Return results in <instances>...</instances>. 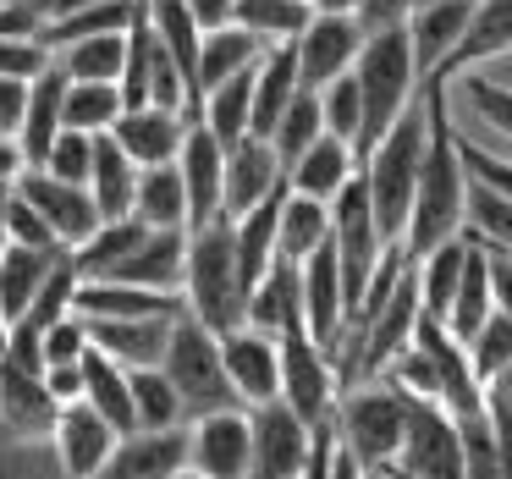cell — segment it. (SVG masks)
Wrapping results in <instances>:
<instances>
[{"label":"cell","instance_id":"7","mask_svg":"<svg viewBox=\"0 0 512 479\" xmlns=\"http://www.w3.org/2000/svg\"><path fill=\"white\" fill-rule=\"evenodd\" d=\"M331 248H336V265H342V292H347V320H353L358 298H364L369 276H375L380 254H386V237L375 226V210H369V188H364V171L342 182V193L331 199Z\"/></svg>","mask_w":512,"mask_h":479},{"label":"cell","instance_id":"63","mask_svg":"<svg viewBox=\"0 0 512 479\" xmlns=\"http://www.w3.org/2000/svg\"><path fill=\"white\" fill-rule=\"evenodd\" d=\"M6 331H12V320H6V314H0V358H6Z\"/></svg>","mask_w":512,"mask_h":479},{"label":"cell","instance_id":"23","mask_svg":"<svg viewBox=\"0 0 512 479\" xmlns=\"http://www.w3.org/2000/svg\"><path fill=\"white\" fill-rule=\"evenodd\" d=\"M171 320L177 314H138V320H105V314H83L89 325V347H100L105 358H116L122 369H144L166 358Z\"/></svg>","mask_w":512,"mask_h":479},{"label":"cell","instance_id":"17","mask_svg":"<svg viewBox=\"0 0 512 479\" xmlns=\"http://www.w3.org/2000/svg\"><path fill=\"white\" fill-rule=\"evenodd\" d=\"M287 182V166L276 160L270 138L259 133H243L237 144H226V166H221V215L237 221L243 210H254L270 188Z\"/></svg>","mask_w":512,"mask_h":479},{"label":"cell","instance_id":"27","mask_svg":"<svg viewBox=\"0 0 512 479\" xmlns=\"http://www.w3.org/2000/svg\"><path fill=\"white\" fill-rule=\"evenodd\" d=\"M61 105H67V72L50 61L45 72L28 78V111H23V127H17V144H23L28 166H45L56 133L67 127V122H61Z\"/></svg>","mask_w":512,"mask_h":479},{"label":"cell","instance_id":"31","mask_svg":"<svg viewBox=\"0 0 512 479\" xmlns=\"http://www.w3.org/2000/svg\"><path fill=\"white\" fill-rule=\"evenodd\" d=\"M490 309H496V292H490V254H485V243L468 237L463 276H457L452 303H446V331H452L457 342H468V336L490 320Z\"/></svg>","mask_w":512,"mask_h":479},{"label":"cell","instance_id":"45","mask_svg":"<svg viewBox=\"0 0 512 479\" xmlns=\"http://www.w3.org/2000/svg\"><path fill=\"white\" fill-rule=\"evenodd\" d=\"M452 83H463V100L474 105V116L485 127H496L501 138L512 144V83H496V78H485V72H457Z\"/></svg>","mask_w":512,"mask_h":479},{"label":"cell","instance_id":"51","mask_svg":"<svg viewBox=\"0 0 512 479\" xmlns=\"http://www.w3.org/2000/svg\"><path fill=\"white\" fill-rule=\"evenodd\" d=\"M50 50L39 39H6L0 34V78H34V72L50 67Z\"/></svg>","mask_w":512,"mask_h":479},{"label":"cell","instance_id":"43","mask_svg":"<svg viewBox=\"0 0 512 479\" xmlns=\"http://www.w3.org/2000/svg\"><path fill=\"white\" fill-rule=\"evenodd\" d=\"M116 116H122V89L116 83L67 78V105H61V122L67 127H78V133H111Z\"/></svg>","mask_w":512,"mask_h":479},{"label":"cell","instance_id":"62","mask_svg":"<svg viewBox=\"0 0 512 479\" xmlns=\"http://www.w3.org/2000/svg\"><path fill=\"white\" fill-rule=\"evenodd\" d=\"M309 6H314V12H353L358 0H309Z\"/></svg>","mask_w":512,"mask_h":479},{"label":"cell","instance_id":"34","mask_svg":"<svg viewBox=\"0 0 512 479\" xmlns=\"http://www.w3.org/2000/svg\"><path fill=\"white\" fill-rule=\"evenodd\" d=\"M259 56H265V39H259L254 28H243V23L204 28V45H199V100H204V89H215V83H226L232 72L254 67Z\"/></svg>","mask_w":512,"mask_h":479},{"label":"cell","instance_id":"9","mask_svg":"<svg viewBox=\"0 0 512 479\" xmlns=\"http://www.w3.org/2000/svg\"><path fill=\"white\" fill-rule=\"evenodd\" d=\"M336 397H342L336 358L309 331H287L281 336V402L309 424H325L336 419Z\"/></svg>","mask_w":512,"mask_h":479},{"label":"cell","instance_id":"48","mask_svg":"<svg viewBox=\"0 0 512 479\" xmlns=\"http://www.w3.org/2000/svg\"><path fill=\"white\" fill-rule=\"evenodd\" d=\"M89 166H94V133H78V127H61L56 144L45 155V171L61 182H83L89 188Z\"/></svg>","mask_w":512,"mask_h":479},{"label":"cell","instance_id":"11","mask_svg":"<svg viewBox=\"0 0 512 479\" xmlns=\"http://www.w3.org/2000/svg\"><path fill=\"white\" fill-rule=\"evenodd\" d=\"M248 435H254V474L259 479H298L309 463V419L292 413L281 397L248 408Z\"/></svg>","mask_w":512,"mask_h":479},{"label":"cell","instance_id":"29","mask_svg":"<svg viewBox=\"0 0 512 479\" xmlns=\"http://www.w3.org/2000/svg\"><path fill=\"white\" fill-rule=\"evenodd\" d=\"M353 171H358L353 144H347V138H336V133H320V138H314V144L287 166V182H292V193H309V199H325V204H331Z\"/></svg>","mask_w":512,"mask_h":479},{"label":"cell","instance_id":"46","mask_svg":"<svg viewBox=\"0 0 512 479\" xmlns=\"http://www.w3.org/2000/svg\"><path fill=\"white\" fill-rule=\"evenodd\" d=\"M468 364H474V375H479V386H485L490 375H496L501 364H512V314H501V309H490V320L479 325L474 336H468Z\"/></svg>","mask_w":512,"mask_h":479},{"label":"cell","instance_id":"20","mask_svg":"<svg viewBox=\"0 0 512 479\" xmlns=\"http://www.w3.org/2000/svg\"><path fill=\"white\" fill-rule=\"evenodd\" d=\"M105 474L111 479H177V474H188V424L116 435V452L105 463Z\"/></svg>","mask_w":512,"mask_h":479},{"label":"cell","instance_id":"16","mask_svg":"<svg viewBox=\"0 0 512 479\" xmlns=\"http://www.w3.org/2000/svg\"><path fill=\"white\" fill-rule=\"evenodd\" d=\"M303 331L336 358L342 347V331H347V292H342V265H336V248L325 237L309 259H303Z\"/></svg>","mask_w":512,"mask_h":479},{"label":"cell","instance_id":"28","mask_svg":"<svg viewBox=\"0 0 512 479\" xmlns=\"http://www.w3.org/2000/svg\"><path fill=\"white\" fill-rule=\"evenodd\" d=\"M298 89H303V83H298V50H292V39L265 45V56L254 61V116H248V133L270 138L276 116L287 111V100Z\"/></svg>","mask_w":512,"mask_h":479},{"label":"cell","instance_id":"38","mask_svg":"<svg viewBox=\"0 0 512 479\" xmlns=\"http://www.w3.org/2000/svg\"><path fill=\"white\" fill-rule=\"evenodd\" d=\"M248 116H254V67L232 72L226 83L204 89V105H199V122L210 127L221 144H237L248 133Z\"/></svg>","mask_w":512,"mask_h":479},{"label":"cell","instance_id":"22","mask_svg":"<svg viewBox=\"0 0 512 479\" xmlns=\"http://www.w3.org/2000/svg\"><path fill=\"white\" fill-rule=\"evenodd\" d=\"M182 265H188V226H149L105 276L160 287V292H182Z\"/></svg>","mask_w":512,"mask_h":479},{"label":"cell","instance_id":"40","mask_svg":"<svg viewBox=\"0 0 512 479\" xmlns=\"http://www.w3.org/2000/svg\"><path fill=\"white\" fill-rule=\"evenodd\" d=\"M320 133H325L320 89H298V94L287 100V111L276 116V127H270V149H276L281 166H292V160H298V155H303V149H309Z\"/></svg>","mask_w":512,"mask_h":479},{"label":"cell","instance_id":"14","mask_svg":"<svg viewBox=\"0 0 512 479\" xmlns=\"http://www.w3.org/2000/svg\"><path fill=\"white\" fill-rule=\"evenodd\" d=\"M17 193H23L28 204H34L39 215L50 221V232L61 237L67 248H78L83 237L100 226V210H94V193L83 188V182H61V177H50L45 166H23L17 171V182H12Z\"/></svg>","mask_w":512,"mask_h":479},{"label":"cell","instance_id":"49","mask_svg":"<svg viewBox=\"0 0 512 479\" xmlns=\"http://www.w3.org/2000/svg\"><path fill=\"white\" fill-rule=\"evenodd\" d=\"M6 237H12V243H34V248H67L56 232H50V221L17 188H12V199H6Z\"/></svg>","mask_w":512,"mask_h":479},{"label":"cell","instance_id":"54","mask_svg":"<svg viewBox=\"0 0 512 479\" xmlns=\"http://www.w3.org/2000/svg\"><path fill=\"white\" fill-rule=\"evenodd\" d=\"M28 111V78H0V138H17Z\"/></svg>","mask_w":512,"mask_h":479},{"label":"cell","instance_id":"25","mask_svg":"<svg viewBox=\"0 0 512 479\" xmlns=\"http://www.w3.org/2000/svg\"><path fill=\"white\" fill-rule=\"evenodd\" d=\"M248 325H259V331H270V336L303 331V270H298V259H287V254L270 259V270L254 281V292H248Z\"/></svg>","mask_w":512,"mask_h":479},{"label":"cell","instance_id":"30","mask_svg":"<svg viewBox=\"0 0 512 479\" xmlns=\"http://www.w3.org/2000/svg\"><path fill=\"white\" fill-rule=\"evenodd\" d=\"M89 193L100 221L133 215V193H138V160L116 144L111 133H94V166H89Z\"/></svg>","mask_w":512,"mask_h":479},{"label":"cell","instance_id":"26","mask_svg":"<svg viewBox=\"0 0 512 479\" xmlns=\"http://www.w3.org/2000/svg\"><path fill=\"white\" fill-rule=\"evenodd\" d=\"M78 314H105V320H138V314H182V292H160V287H138V281H111V276H83Z\"/></svg>","mask_w":512,"mask_h":479},{"label":"cell","instance_id":"1","mask_svg":"<svg viewBox=\"0 0 512 479\" xmlns=\"http://www.w3.org/2000/svg\"><path fill=\"white\" fill-rule=\"evenodd\" d=\"M424 116H430V133H424V160H419V188H413V210H408V232H402V254L419 259L424 248L446 243V237L463 232V199H468V171L457 155V127H452V83L424 78Z\"/></svg>","mask_w":512,"mask_h":479},{"label":"cell","instance_id":"39","mask_svg":"<svg viewBox=\"0 0 512 479\" xmlns=\"http://www.w3.org/2000/svg\"><path fill=\"white\" fill-rule=\"evenodd\" d=\"M138 12V0H89L83 12L72 17H56V23L39 28V45L56 56L61 45H72V39H89V34H111V28H127Z\"/></svg>","mask_w":512,"mask_h":479},{"label":"cell","instance_id":"55","mask_svg":"<svg viewBox=\"0 0 512 479\" xmlns=\"http://www.w3.org/2000/svg\"><path fill=\"white\" fill-rule=\"evenodd\" d=\"M45 386L56 402H78L83 397V358H72V364H45Z\"/></svg>","mask_w":512,"mask_h":479},{"label":"cell","instance_id":"61","mask_svg":"<svg viewBox=\"0 0 512 479\" xmlns=\"http://www.w3.org/2000/svg\"><path fill=\"white\" fill-rule=\"evenodd\" d=\"M6 199H12V182H0V248L12 243V237H6Z\"/></svg>","mask_w":512,"mask_h":479},{"label":"cell","instance_id":"21","mask_svg":"<svg viewBox=\"0 0 512 479\" xmlns=\"http://www.w3.org/2000/svg\"><path fill=\"white\" fill-rule=\"evenodd\" d=\"M479 0H419L408 12V45H413V67H419V83L430 72H441V61L463 45L468 23H474Z\"/></svg>","mask_w":512,"mask_h":479},{"label":"cell","instance_id":"5","mask_svg":"<svg viewBox=\"0 0 512 479\" xmlns=\"http://www.w3.org/2000/svg\"><path fill=\"white\" fill-rule=\"evenodd\" d=\"M160 369H166V380L177 386L188 419L215 413V408H243V397L232 391V375H226V364H221V336H215L210 325H199L188 309L171 320V342H166Z\"/></svg>","mask_w":512,"mask_h":479},{"label":"cell","instance_id":"12","mask_svg":"<svg viewBox=\"0 0 512 479\" xmlns=\"http://www.w3.org/2000/svg\"><path fill=\"white\" fill-rule=\"evenodd\" d=\"M56 413H61V402L50 397L45 369H23V364L0 358V441H17V446L50 441Z\"/></svg>","mask_w":512,"mask_h":479},{"label":"cell","instance_id":"41","mask_svg":"<svg viewBox=\"0 0 512 479\" xmlns=\"http://www.w3.org/2000/svg\"><path fill=\"white\" fill-rule=\"evenodd\" d=\"M127 386H133V413H138V430H166V424H188V413H182L177 386L166 380V369H160V364L127 369Z\"/></svg>","mask_w":512,"mask_h":479},{"label":"cell","instance_id":"33","mask_svg":"<svg viewBox=\"0 0 512 479\" xmlns=\"http://www.w3.org/2000/svg\"><path fill=\"white\" fill-rule=\"evenodd\" d=\"M83 402L100 408L111 419L116 435L138 430V413H133V386H127V369L116 358H105L100 347H83Z\"/></svg>","mask_w":512,"mask_h":479},{"label":"cell","instance_id":"59","mask_svg":"<svg viewBox=\"0 0 512 479\" xmlns=\"http://www.w3.org/2000/svg\"><path fill=\"white\" fill-rule=\"evenodd\" d=\"M485 402H496V408H512V364H501L496 375L485 380Z\"/></svg>","mask_w":512,"mask_h":479},{"label":"cell","instance_id":"53","mask_svg":"<svg viewBox=\"0 0 512 479\" xmlns=\"http://www.w3.org/2000/svg\"><path fill=\"white\" fill-rule=\"evenodd\" d=\"M45 17H39L34 0H0V34L6 39H39Z\"/></svg>","mask_w":512,"mask_h":479},{"label":"cell","instance_id":"18","mask_svg":"<svg viewBox=\"0 0 512 479\" xmlns=\"http://www.w3.org/2000/svg\"><path fill=\"white\" fill-rule=\"evenodd\" d=\"M50 446H56L61 474H72V479L105 474V463H111V452H116V430H111V419H105L100 408H89V402L78 397V402H61Z\"/></svg>","mask_w":512,"mask_h":479},{"label":"cell","instance_id":"60","mask_svg":"<svg viewBox=\"0 0 512 479\" xmlns=\"http://www.w3.org/2000/svg\"><path fill=\"white\" fill-rule=\"evenodd\" d=\"M23 144L17 138H0V182H17V171H23Z\"/></svg>","mask_w":512,"mask_h":479},{"label":"cell","instance_id":"4","mask_svg":"<svg viewBox=\"0 0 512 479\" xmlns=\"http://www.w3.org/2000/svg\"><path fill=\"white\" fill-rule=\"evenodd\" d=\"M424 133H430V116H424V89L397 122L386 127L375 149L358 160L369 188V210H375V226L386 243H402L408 232V210H413V188H419V160H424Z\"/></svg>","mask_w":512,"mask_h":479},{"label":"cell","instance_id":"3","mask_svg":"<svg viewBox=\"0 0 512 479\" xmlns=\"http://www.w3.org/2000/svg\"><path fill=\"white\" fill-rule=\"evenodd\" d=\"M353 78H358V100H364V127H358V138H353V160H364L369 149L386 138V127L419 100V67H413L408 23L364 34Z\"/></svg>","mask_w":512,"mask_h":479},{"label":"cell","instance_id":"58","mask_svg":"<svg viewBox=\"0 0 512 479\" xmlns=\"http://www.w3.org/2000/svg\"><path fill=\"white\" fill-rule=\"evenodd\" d=\"M188 12H193L199 28H221V23L237 17V0H188Z\"/></svg>","mask_w":512,"mask_h":479},{"label":"cell","instance_id":"37","mask_svg":"<svg viewBox=\"0 0 512 479\" xmlns=\"http://www.w3.org/2000/svg\"><path fill=\"white\" fill-rule=\"evenodd\" d=\"M127 61V28H111V34H89L72 39V45L56 50V67L78 83H116Z\"/></svg>","mask_w":512,"mask_h":479},{"label":"cell","instance_id":"13","mask_svg":"<svg viewBox=\"0 0 512 479\" xmlns=\"http://www.w3.org/2000/svg\"><path fill=\"white\" fill-rule=\"evenodd\" d=\"M358 45H364V28H358L353 12H314L303 23V34L292 39V50H298V83L303 89H325V83L342 78L358 61Z\"/></svg>","mask_w":512,"mask_h":479},{"label":"cell","instance_id":"8","mask_svg":"<svg viewBox=\"0 0 512 479\" xmlns=\"http://www.w3.org/2000/svg\"><path fill=\"white\" fill-rule=\"evenodd\" d=\"M397 474L413 479H463V435L457 419L430 397H408L402 419V446H397Z\"/></svg>","mask_w":512,"mask_h":479},{"label":"cell","instance_id":"50","mask_svg":"<svg viewBox=\"0 0 512 479\" xmlns=\"http://www.w3.org/2000/svg\"><path fill=\"white\" fill-rule=\"evenodd\" d=\"M39 347H45V364H72V358H83V347H89V325H83V314H61V320L45 325V336H39Z\"/></svg>","mask_w":512,"mask_h":479},{"label":"cell","instance_id":"6","mask_svg":"<svg viewBox=\"0 0 512 479\" xmlns=\"http://www.w3.org/2000/svg\"><path fill=\"white\" fill-rule=\"evenodd\" d=\"M408 397L397 386H353L336 397V441L358 457L364 474H397V446Z\"/></svg>","mask_w":512,"mask_h":479},{"label":"cell","instance_id":"35","mask_svg":"<svg viewBox=\"0 0 512 479\" xmlns=\"http://www.w3.org/2000/svg\"><path fill=\"white\" fill-rule=\"evenodd\" d=\"M133 215H138L144 226H188V188H182L177 160H160V166H138Z\"/></svg>","mask_w":512,"mask_h":479},{"label":"cell","instance_id":"47","mask_svg":"<svg viewBox=\"0 0 512 479\" xmlns=\"http://www.w3.org/2000/svg\"><path fill=\"white\" fill-rule=\"evenodd\" d=\"M320 111H325V133H336V138H347V144H353L358 127H364V100H358V78H353V67H347L342 78H331V83L320 89Z\"/></svg>","mask_w":512,"mask_h":479},{"label":"cell","instance_id":"24","mask_svg":"<svg viewBox=\"0 0 512 479\" xmlns=\"http://www.w3.org/2000/svg\"><path fill=\"white\" fill-rule=\"evenodd\" d=\"M182 133H188V116H182V111H166V105H122V116L111 122V138L138 160V166L177 160Z\"/></svg>","mask_w":512,"mask_h":479},{"label":"cell","instance_id":"2","mask_svg":"<svg viewBox=\"0 0 512 479\" xmlns=\"http://www.w3.org/2000/svg\"><path fill=\"white\" fill-rule=\"evenodd\" d=\"M182 303L199 325H210L215 336L248 325V281L237 270V243L232 221H210L188 232V265H182Z\"/></svg>","mask_w":512,"mask_h":479},{"label":"cell","instance_id":"10","mask_svg":"<svg viewBox=\"0 0 512 479\" xmlns=\"http://www.w3.org/2000/svg\"><path fill=\"white\" fill-rule=\"evenodd\" d=\"M188 474H204V479L254 474V435H248L243 408H215L188 419Z\"/></svg>","mask_w":512,"mask_h":479},{"label":"cell","instance_id":"57","mask_svg":"<svg viewBox=\"0 0 512 479\" xmlns=\"http://www.w3.org/2000/svg\"><path fill=\"white\" fill-rule=\"evenodd\" d=\"M490 254V292H496V309L512 314V254H496V248H485Z\"/></svg>","mask_w":512,"mask_h":479},{"label":"cell","instance_id":"56","mask_svg":"<svg viewBox=\"0 0 512 479\" xmlns=\"http://www.w3.org/2000/svg\"><path fill=\"white\" fill-rule=\"evenodd\" d=\"M485 408H490V435H496L501 479H512V408H496V402H485Z\"/></svg>","mask_w":512,"mask_h":479},{"label":"cell","instance_id":"15","mask_svg":"<svg viewBox=\"0 0 512 479\" xmlns=\"http://www.w3.org/2000/svg\"><path fill=\"white\" fill-rule=\"evenodd\" d=\"M221 364L232 375V391L243 397V408L281 397V336L259 331V325H237L221 336Z\"/></svg>","mask_w":512,"mask_h":479},{"label":"cell","instance_id":"19","mask_svg":"<svg viewBox=\"0 0 512 479\" xmlns=\"http://www.w3.org/2000/svg\"><path fill=\"white\" fill-rule=\"evenodd\" d=\"M221 166H226V144L193 116L177 149V171H182V188H188V232L221 221Z\"/></svg>","mask_w":512,"mask_h":479},{"label":"cell","instance_id":"32","mask_svg":"<svg viewBox=\"0 0 512 479\" xmlns=\"http://www.w3.org/2000/svg\"><path fill=\"white\" fill-rule=\"evenodd\" d=\"M61 254H67V248H34V243H6L0 248V314H6V320L28 314L39 281L50 276V265H56Z\"/></svg>","mask_w":512,"mask_h":479},{"label":"cell","instance_id":"42","mask_svg":"<svg viewBox=\"0 0 512 479\" xmlns=\"http://www.w3.org/2000/svg\"><path fill=\"white\" fill-rule=\"evenodd\" d=\"M463 232L474 243L496 248V254H512V199L496 188H479L468 182V199H463Z\"/></svg>","mask_w":512,"mask_h":479},{"label":"cell","instance_id":"36","mask_svg":"<svg viewBox=\"0 0 512 479\" xmlns=\"http://www.w3.org/2000/svg\"><path fill=\"white\" fill-rule=\"evenodd\" d=\"M325 237H331V204L287 188V199H281V221H276V254H287V259L303 265Z\"/></svg>","mask_w":512,"mask_h":479},{"label":"cell","instance_id":"44","mask_svg":"<svg viewBox=\"0 0 512 479\" xmlns=\"http://www.w3.org/2000/svg\"><path fill=\"white\" fill-rule=\"evenodd\" d=\"M309 17H314L309 0H237V17H232V23L254 28L265 45H281V39H298Z\"/></svg>","mask_w":512,"mask_h":479},{"label":"cell","instance_id":"52","mask_svg":"<svg viewBox=\"0 0 512 479\" xmlns=\"http://www.w3.org/2000/svg\"><path fill=\"white\" fill-rule=\"evenodd\" d=\"M413 6H419V0H358L353 17H358V28H364V34H380V28L408 23Z\"/></svg>","mask_w":512,"mask_h":479}]
</instances>
